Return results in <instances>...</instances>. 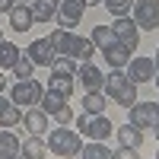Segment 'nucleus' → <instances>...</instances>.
<instances>
[{
  "instance_id": "1",
  "label": "nucleus",
  "mask_w": 159,
  "mask_h": 159,
  "mask_svg": "<svg viewBox=\"0 0 159 159\" xmlns=\"http://www.w3.org/2000/svg\"><path fill=\"white\" fill-rule=\"evenodd\" d=\"M102 92H105L111 102L124 105V108H130V105L137 102V83H130V76H127L124 70L105 73V86H102Z\"/></svg>"
},
{
  "instance_id": "2",
  "label": "nucleus",
  "mask_w": 159,
  "mask_h": 159,
  "mask_svg": "<svg viewBox=\"0 0 159 159\" xmlns=\"http://www.w3.org/2000/svg\"><path fill=\"white\" fill-rule=\"evenodd\" d=\"M48 150L54 153V156H76L80 150H83V140H80V134L73 127L67 124H61L51 130V137H48Z\"/></svg>"
},
{
  "instance_id": "3",
  "label": "nucleus",
  "mask_w": 159,
  "mask_h": 159,
  "mask_svg": "<svg viewBox=\"0 0 159 159\" xmlns=\"http://www.w3.org/2000/svg\"><path fill=\"white\" fill-rule=\"evenodd\" d=\"M76 134L80 137H89V140H102L105 143V137L108 134H115V124L108 121L105 115H80L76 118Z\"/></svg>"
},
{
  "instance_id": "4",
  "label": "nucleus",
  "mask_w": 159,
  "mask_h": 159,
  "mask_svg": "<svg viewBox=\"0 0 159 159\" xmlns=\"http://www.w3.org/2000/svg\"><path fill=\"white\" fill-rule=\"evenodd\" d=\"M127 118L140 130H156L159 127V105L156 102H134L127 108Z\"/></svg>"
},
{
  "instance_id": "5",
  "label": "nucleus",
  "mask_w": 159,
  "mask_h": 159,
  "mask_svg": "<svg viewBox=\"0 0 159 159\" xmlns=\"http://www.w3.org/2000/svg\"><path fill=\"white\" fill-rule=\"evenodd\" d=\"M42 96H45V86L38 83V80H19L16 86H13V92H10V99L19 105H25V108H32V105H38L42 102Z\"/></svg>"
},
{
  "instance_id": "6",
  "label": "nucleus",
  "mask_w": 159,
  "mask_h": 159,
  "mask_svg": "<svg viewBox=\"0 0 159 159\" xmlns=\"http://www.w3.org/2000/svg\"><path fill=\"white\" fill-rule=\"evenodd\" d=\"M130 19L137 29H159V0H134Z\"/></svg>"
},
{
  "instance_id": "7",
  "label": "nucleus",
  "mask_w": 159,
  "mask_h": 159,
  "mask_svg": "<svg viewBox=\"0 0 159 159\" xmlns=\"http://www.w3.org/2000/svg\"><path fill=\"white\" fill-rule=\"evenodd\" d=\"M111 32H115L118 42H121L124 48H130V51L140 45V29H137V22L130 19V16H118V19L111 22Z\"/></svg>"
},
{
  "instance_id": "8",
  "label": "nucleus",
  "mask_w": 159,
  "mask_h": 159,
  "mask_svg": "<svg viewBox=\"0 0 159 159\" xmlns=\"http://www.w3.org/2000/svg\"><path fill=\"white\" fill-rule=\"evenodd\" d=\"M83 13H86L83 0H61V3H57V13H54V19H57L61 29H73V25L83 19Z\"/></svg>"
},
{
  "instance_id": "9",
  "label": "nucleus",
  "mask_w": 159,
  "mask_h": 159,
  "mask_svg": "<svg viewBox=\"0 0 159 159\" xmlns=\"http://www.w3.org/2000/svg\"><path fill=\"white\" fill-rule=\"evenodd\" d=\"M127 76H130V83H150V80L156 76V64L153 57H130L127 61Z\"/></svg>"
},
{
  "instance_id": "10",
  "label": "nucleus",
  "mask_w": 159,
  "mask_h": 159,
  "mask_svg": "<svg viewBox=\"0 0 159 159\" xmlns=\"http://www.w3.org/2000/svg\"><path fill=\"white\" fill-rule=\"evenodd\" d=\"M25 57H29L35 67H51L57 54H54V48H51L48 38H35V42L29 45V51H25Z\"/></svg>"
},
{
  "instance_id": "11",
  "label": "nucleus",
  "mask_w": 159,
  "mask_h": 159,
  "mask_svg": "<svg viewBox=\"0 0 159 159\" xmlns=\"http://www.w3.org/2000/svg\"><path fill=\"white\" fill-rule=\"evenodd\" d=\"M48 118L42 111V105H32V108H25L22 111V124L29 127V134H38V137H45V130H48Z\"/></svg>"
},
{
  "instance_id": "12",
  "label": "nucleus",
  "mask_w": 159,
  "mask_h": 159,
  "mask_svg": "<svg viewBox=\"0 0 159 159\" xmlns=\"http://www.w3.org/2000/svg\"><path fill=\"white\" fill-rule=\"evenodd\" d=\"M76 76H80V83L86 86V92H96V89H102V86H105V76H102V70H99V67H96L92 61L80 64Z\"/></svg>"
},
{
  "instance_id": "13",
  "label": "nucleus",
  "mask_w": 159,
  "mask_h": 159,
  "mask_svg": "<svg viewBox=\"0 0 159 159\" xmlns=\"http://www.w3.org/2000/svg\"><path fill=\"white\" fill-rule=\"evenodd\" d=\"M7 16H10V29H13V32H25V29H32V22H35L29 3H16Z\"/></svg>"
},
{
  "instance_id": "14",
  "label": "nucleus",
  "mask_w": 159,
  "mask_h": 159,
  "mask_svg": "<svg viewBox=\"0 0 159 159\" xmlns=\"http://www.w3.org/2000/svg\"><path fill=\"white\" fill-rule=\"evenodd\" d=\"M115 134H118V143L121 147H127V150H140L143 147V130L140 127H134V124H121V127H115Z\"/></svg>"
},
{
  "instance_id": "15",
  "label": "nucleus",
  "mask_w": 159,
  "mask_h": 159,
  "mask_svg": "<svg viewBox=\"0 0 159 159\" xmlns=\"http://www.w3.org/2000/svg\"><path fill=\"white\" fill-rule=\"evenodd\" d=\"M19 153H22L25 159H45V156H48V140L38 137V134H29V137L22 140Z\"/></svg>"
},
{
  "instance_id": "16",
  "label": "nucleus",
  "mask_w": 159,
  "mask_h": 159,
  "mask_svg": "<svg viewBox=\"0 0 159 159\" xmlns=\"http://www.w3.org/2000/svg\"><path fill=\"white\" fill-rule=\"evenodd\" d=\"M16 124H22V108L13 99L0 96V127H16Z\"/></svg>"
},
{
  "instance_id": "17",
  "label": "nucleus",
  "mask_w": 159,
  "mask_h": 159,
  "mask_svg": "<svg viewBox=\"0 0 159 159\" xmlns=\"http://www.w3.org/2000/svg\"><path fill=\"white\" fill-rule=\"evenodd\" d=\"M102 57H105V64H108L111 70H121V67H127V61H130V48H124L121 42H115L111 48L102 51Z\"/></svg>"
},
{
  "instance_id": "18",
  "label": "nucleus",
  "mask_w": 159,
  "mask_h": 159,
  "mask_svg": "<svg viewBox=\"0 0 159 159\" xmlns=\"http://www.w3.org/2000/svg\"><path fill=\"white\" fill-rule=\"evenodd\" d=\"M73 32L70 29H54L48 35V42H51V48H54V54H64V57H70V51H73Z\"/></svg>"
},
{
  "instance_id": "19",
  "label": "nucleus",
  "mask_w": 159,
  "mask_h": 159,
  "mask_svg": "<svg viewBox=\"0 0 159 159\" xmlns=\"http://www.w3.org/2000/svg\"><path fill=\"white\" fill-rule=\"evenodd\" d=\"M57 3H61V0H32V3H29L32 19L35 22H51V16L57 13Z\"/></svg>"
},
{
  "instance_id": "20",
  "label": "nucleus",
  "mask_w": 159,
  "mask_h": 159,
  "mask_svg": "<svg viewBox=\"0 0 159 159\" xmlns=\"http://www.w3.org/2000/svg\"><path fill=\"white\" fill-rule=\"evenodd\" d=\"M22 57V48L7 42V38H0V70H13V64Z\"/></svg>"
},
{
  "instance_id": "21",
  "label": "nucleus",
  "mask_w": 159,
  "mask_h": 159,
  "mask_svg": "<svg viewBox=\"0 0 159 159\" xmlns=\"http://www.w3.org/2000/svg\"><path fill=\"white\" fill-rule=\"evenodd\" d=\"M92 45H96V51H105V48H111L115 42H118V38H115V32H111V25H92Z\"/></svg>"
},
{
  "instance_id": "22",
  "label": "nucleus",
  "mask_w": 159,
  "mask_h": 159,
  "mask_svg": "<svg viewBox=\"0 0 159 159\" xmlns=\"http://www.w3.org/2000/svg\"><path fill=\"white\" fill-rule=\"evenodd\" d=\"M48 92H57V96L67 99L70 92H73V76H70V73H51V80H48Z\"/></svg>"
},
{
  "instance_id": "23",
  "label": "nucleus",
  "mask_w": 159,
  "mask_h": 159,
  "mask_svg": "<svg viewBox=\"0 0 159 159\" xmlns=\"http://www.w3.org/2000/svg\"><path fill=\"white\" fill-rule=\"evenodd\" d=\"M92 54H96V45H92V38H73V51H70V57L73 61H80V64H86V61H92Z\"/></svg>"
},
{
  "instance_id": "24",
  "label": "nucleus",
  "mask_w": 159,
  "mask_h": 159,
  "mask_svg": "<svg viewBox=\"0 0 159 159\" xmlns=\"http://www.w3.org/2000/svg\"><path fill=\"white\" fill-rule=\"evenodd\" d=\"M105 92L102 89H96V92H86L83 96V111L86 115H105Z\"/></svg>"
},
{
  "instance_id": "25",
  "label": "nucleus",
  "mask_w": 159,
  "mask_h": 159,
  "mask_svg": "<svg viewBox=\"0 0 159 159\" xmlns=\"http://www.w3.org/2000/svg\"><path fill=\"white\" fill-rule=\"evenodd\" d=\"M80 159H115V150H108L102 140H92L80 150Z\"/></svg>"
},
{
  "instance_id": "26",
  "label": "nucleus",
  "mask_w": 159,
  "mask_h": 159,
  "mask_svg": "<svg viewBox=\"0 0 159 159\" xmlns=\"http://www.w3.org/2000/svg\"><path fill=\"white\" fill-rule=\"evenodd\" d=\"M19 147H22V143H19V137L13 134V130H0V159H3V156H16Z\"/></svg>"
},
{
  "instance_id": "27",
  "label": "nucleus",
  "mask_w": 159,
  "mask_h": 159,
  "mask_svg": "<svg viewBox=\"0 0 159 159\" xmlns=\"http://www.w3.org/2000/svg\"><path fill=\"white\" fill-rule=\"evenodd\" d=\"M38 105H42V111H45V115H57L64 105H67V99L57 96V92H48V89H45V96H42V102H38Z\"/></svg>"
},
{
  "instance_id": "28",
  "label": "nucleus",
  "mask_w": 159,
  "mask_h": 159,
  "mask_svg": "<svg viewBox=\"0 0 159 159\" xmlns=\"http://www.w3.org/2000/svg\"><path fill=\"white\" fill-rule=\"evenodd\" d=\"M102 3H105V10H108L115 19L118 16H130V10H134V0H102Z\"/></svg>"
},
{
  "instance_id": "29",
  "label": "nucleus",
  "mask_w": 159,
  "mask_h": 159,
  "mask_svg": "<svg viewBox=\"0 0 159 159\" xmlns=\"http://www.w3.org/2000/svg\"><path fill=\"white\" fill-rule=\"evenodd\" d=\"M76 61L73 57H64V54H57L54 57V64H51V73H70V76H76Z\"/></svg>"
},
{
  "instance_id": "30",
  "label": "nucleus",
  "mask_w": 159,
  "mask_h": 159,
  "mask_svg": "<svg viewBox=\"0 0 159 159\" xmlns=\"http://www.w3.org/2000/svg\"><path fill=\"white\" fill-rule=\"evenodd\" d=\"M32 70H35V64L25 57V54H22L16 64H13V76H19V80H32Z\"/></svg>"
},
{
  "instance_id": "31",
  "label": "nucleus",
  "mask_w": 159,
  "mask_h": 159,
  "mask_svg": "<svg viewBox=\"0 0 159 159\" xmlns=\"http://www.w3.org/2000/svg\"><path fill=\"white\" fill-rule=\"evenodd\" d=\"M54 121H57V124H70V121H73V111H70V105H64V108L54 115Z\"/></svg>"
},
{
  "instance_id": "32",
  "label": "nucleus",
  "mask_w": 159,
  "mask_h": 159,
  "mask_svg": "<svg viewBox=\"0 0 159 159\" xmlns=\"http://www.w3.org/2000/svg\"><path fill=\"white\" fill-rule=\"evenodd\" d=\"M115 159H140V156H137V150H127V147H118V150H115Z\"/></svg>"
},
{
  "instance_id": "33",
  "label": "nucleus",
  "mask_w": 159,
  "mask_h": 159,
  "mask_svg": "<svg viewBox=\"0 0 159 159\" xmlns=\"http://www.w3.org/2000/svg\"><path fill=\"white\" fill-rule=\"evenodd\" d=\"M13 7H16V0H0V13H10Z\"/></svg>"
},
{
  "instance_id": "34",
  "label": "nucleus",
  "mask_w": 159,
  "mask_h": 159,
  "mask_svg": "<svg viewBox=\"0 0 159 159\" xmlns=\"http://www.w3.org/2000/svg\"><path fill=\"white\" fill-rule=\"evenodd\" d=\"M3 89H7V76H3V70H0V96H3Z\"/></svg>"
},
{
  "instance_id": "35",
  "label": "nucleus",
  "mask_w": 159,
  "mask_h": 159,
  "mask_svg": "<svg viewBox=\"0 0 159 159\" xmlns=\"http://www.w3.org/2000/svg\"><path fill=\"white\" fill-rule=\"evenodd\" d=\"M96 3H102V0H83V7H96Z\"/></svg>"
},
{
  "instance_id": "36",
  "label": "nucleus",
  "mask_w": 159,
  "mask_h": 159,
  "mask_svg": "<svg viewBox=\"0 0 159 159\" xmlns=\"http://www.w3.org/2000/svg\"><path fill=\"white\" fill-rule=\"evenodd\" d=\"M153 64H156V70H159V48H156V57H153Z\"/></svg>"
},
{
  "instance_id": "37",
  "label": "nucleus",
  "mask_w": 159,
  "mask_h": 159,
  "mask_svg": "<svg viewBox=\"0 0 159 159\" xmlns=\"http://www.w3.org/2000/svg\"><path fill=\"white\" fill-rule=\"evenodd\" d=\"M3 159H25V156H22V153H16V156H3Z\"/></svg>"
},
{
  "instance_id": "38",
  "label": "nucleus",
  "mask_w": 159,
  "mask_h": 159,
  "mask_svg": "<svg viewBox=\"0 0 159 159\" xmlns=\"http://www.w3.org/2000/svg\"><path fill=\"white\" fill-rule=\"evenodd\" d=\"M153 80H156V86H159V70H156V76H153Z\"/></svg>"
},
{
  "instance_id": "39",
  "label": "nucleus",
  "mask_w": 159,
  "mask_h": 159,
  "mask_svg": "<svg viewBox=\"0 0 159 159\" xmlns=\"http://www.w3.org/2000/svg\"><path fill=\"white\" fill-rule=\"evenodd\" d=\"M16 3H32V0H16Z\"/></svg>"
},
{
  "instance_id": "40",
  "label": "nucleus",
  "mask_w": 159,
  "mask_h": 159,
  "mask_svg": "<svg viewBox=\"0 0 159 159\" xmlns=\"http://www.w3.org/2000/svg\"><path fill=\"white\" fill-rule=\"evenodd\" d=\"M153 134H156V140H159V127H156V130H153Z\"/></svg>"
},
{
  "instance_id": "41",
  "label": "nucleus",
  "mask_w": 159,
  "mask_h": 159,
  "mask_svg": "<svg viewBox=\"0 0 159 159\" xmlns=\"http://www.w3.org/2000/svg\"><path fill=\"white\" fill-rule=\"evenodd\" d=\"M156 159H159V153H156Z\"/></svg>"
},
{
  "instance_id": "42",
  "label": "nucleus",
  "mask_w": 159,
  "mask_h": 159,
  "mask_svg": "<svg viewBox=\"0 0 159 159\" xmlns=\"http://www.w3.org/2000/svg\"><path fill=\"white\" fill-rule=\"evenodd\" d=\"M0 38H3V35H0Z\"/></svg>"
}]
</instances>
